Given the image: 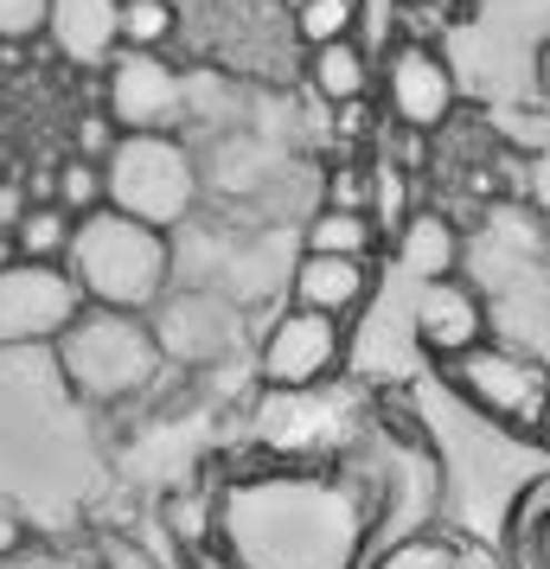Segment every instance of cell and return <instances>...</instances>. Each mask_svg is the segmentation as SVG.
Listing matches in <instances>:
<instances>
[{
  "instance_id": "3957f363",
  "label": "cell",
  "mask_w": 550,
  "mask_h": 569,
  "mask_svg": "<svg viewBox=\"0 0 550 569\" xmlns=\"http://www.w3.org/2000/svg\"><path fill=\"white\" fill-rule=\"evenodd\" d=\"M97 167H103V206L154 231H180L206 192V167L173 129H122Z\"/></svg>"
},
{
  "instance_id": "52a82bcc",
  "label": "cell",
  "mask_w": 550,
  "mask_h": 569,
  "mask_svg": "<svg viewBox=\"0 0 550 569\" xmlns=\"http://www.w3.org/2000/svg\"><path fill=\"white\" fill-rule=\"evenodd\" d=\"M83 308V288L64 262L13 257L0 269V346H52Z\"/></svg>"
},
{
  "instance_id": "d6986e66",
  "label": "cell",
  "mask_w": 550,
  "mask_h": 569,
  "mask_svg": "<svg viewBox=\"0 0 550 569\" xmlns=\"http://www.w3.org/2000/svg\"><path fill=\"white\" fill-rule=\"evenodd\" d=\"M180 32L173 0H122L116 7V52H167Z\"/></svg>"
},
{
  "instance_id": "484cf974",
  "label": "cell",
  "mask_w": 550,
  "mask_h": 569,
  "mask_svg": "<svg viewBox=\"0 0 550 569\" xmlns=\"http://www.w3.org/2000/svg\"><path fill=\"white\" fill-rule=\"evenodd\" d=\"M116 134H122V129L109 122L103 109H90V116H78V154H83V160H103Z\"/></svg>"
},
{
  "instance_id": "6da1fadb",
  "label": "cell",
  "mask_w": 550,
  "mask_h": 569,
  "mask_svg": "<svg viewBox=\"0 0 550 569\" xmlns=\"http://www.w3.org/2000/svg\"><path fill=\"white\" fill-rule=\"evenodd\" d=\"M366 499L320 473L243 480L211 506V557L231 569H359Z\"/></svg>"
},
{
  "instance_id": "f546056e",
  "label": "cell",
  "mask_w": 550,
  "mask_h": 569,
  "mask_svg": "<svg viewBox=\"0 0 550 569\" xmlns=\"http://www.w3.org/2000/svg\"><path fill=\"white\" fill-rule=\"evenodd\" d=\"M531 436H538V441L550 448V390H544V410H538V429H531Z\"/></svg>"
},
{
  "instance_id": "44dd1931",
  "label": "cell",
  "mask_w": 550,
  "mask_h": 569,
  "mask_svg": "<svg viewBox=\"0 0 550 569\" xmlns=\"http://www.w3.org/2000/svg\"><path fill=\"white\" fill-rule=\"evenodd\" d=\"M52 199H58L64 211H71V218L97 211V206H103V167H97V160H83V154H71L64 167H58Z\"/></svg>"
},
{
  "instance_id": "f1b7e54d",
  "label": "cell",
  "mask_w": 550,
  "mask_h": 569,
  "mask_svg": "<svg viewBox=\"0 0 550 569\" xmlns=\"http://www.w3.org/2000/svg\"><path fill=\"white\" fill-rule=\"evenodd\" d=\"M20 543H27V525H20V512H7V506H0V557H13Z\"/></svg>"
},
{
  "instance_id": "cb8c5ba5",
  "label": "cell",
  "mask_w": 550,
  "mask_h": 569,
  "mask_svg": "<svg viewBox=\"0 0 550 569\" xmlns=\"http://www.w3.org/2000/svg\"><path fill=\"white\" fill-rule=\"evenodd\" d=\"M46 39V0H0V46Z\"/></svg>"
},
{
  "instance_id": "7a4b0ae2",
  "label": "cell",
  "mask_w": 550,
  "mask_h": 569,
  "mask_svg": "<svg viewBox=\"0 0 550 569\" xmlns=\"http://www.w3.org/2000/svg\"><path fill=\"white\" fill-rule=\"evenodd\" d=\"M64 269H71V282L83 288L90 308L148 313L173 288V231H154L129 211L97 206L71 224Z\"/></svg>"
},
{
  "instance_id": "7402d4cb",
  "label": "cell",
  "mask_w": 550,
  "mask_h": 569,
  "mask_svg": "<svg viewBox=\"0 0 550 569\" xmlns=\"http://www.w3.org/2000/svg\"><path fill=\"white\" fill-rule=\"evenodd\" d=\"M378 569H468V557L442 538H410L397 543L391 557H378Z\"/></svg>"
},
{
  "instance_id": "30bf717a",
  "label": "cell",
  "mask_w": 550,
  "mask_h": 569,
  "mask_svg": "<svg viewBox=\"0 0 550 569\" xmlns=\"http://www.w3.org/2000/svg\"><path fill=\"white\" fill-rule=\"evenodd\" d=\"M103 71H109L103 116L116 129H180L186 78L160 52H116Z\"/></svg>"
},
{
  "instance_id": "9c48e42d",
  "label": "cell",
  "mask_w": 550,
  "mask_h": 569,
  "mask_svg": "<svg viewBox=\"0 0 550 569\" xmlns=\"http://www.w3.org/2000/svg\"><path fill=\"white\" fill-rule=\"evenodd\" d=\"M148 327H154V346H160V365H211L231 352L237 339V313L224 295L211 288H186V295H160L148 308Z\"/></svg>"
},
{
  "instance_id": "d6a6232c",
  "label": "cell",
  "mask_w": 550,
  "mask_h": 569,
  "mask_svg": "<svg viewBox=\"0 0 550 569\" xmlns=\"http://www.w3.org/2000/svg\"><path fill=\"white\" fill-rule=\"evenodd\" d=\"M294 7H301V0H289V13H294Z\"/></svg>"
},
{
  "instance_id": "277c9868",
  "label": "cell",
  "mask_w": 550,
  "mask_h": 569,
  "mask_svg": "<svg viewBox=\"0 0 550 569\" xmlns=\"http://www.w3.org/2000/svg\"><path fill=\"white\" fill-rule=\"evenodd\" d=\"M58 346V371L64 385L78 390L83 403H129L160 378V346L148 313H122V308H90L83 301L78 320L52 339Z\"/></svg>"
},
{
  "instance_id": "ba28073f",
  "label": "cell",
  "mask_w": 550,
  "mask_h": 569,
  "mask_svg": "<svg viewBox=\"0 0 550 569\" xmlns=\"http://www.w3.org/2000/svg\"><path fill=\"white\" fill-rule=\"evenodd\" d=\"M340 359H346V320L289 308L276 327H269V339H262L257 371H262L269 390L294 397V390H320L333 371H340Z\"/></svg>"
},
{
  "instance_id": "83f0119b",
  "label": "cell",
  "mask_w": 550,
  "mask_h": 569,
  "mask_svg": "<svg viewBox=\"0 0 550 569\" xmlns=\"http://www.w3.org/2000/svg\"><path fill=\"white\" fill-rule=\"evenodd\" d=\"M27 206H32V192H27V186H20V180H0V231H13Z\"/></svg>"
},
{
  "instance_id": "4fadbf2b",
  "label": "cell",
  "mask_w": 550,
  "mask_h": 569,
  "mask_svg": "<svg viewBox=\"0 0 550 569\" xmlns=\"http://www.w3.org/2000/svg\"><path fill=\"white\" fill-rule=\"evenodd\" d=\"M116 7L122 0H46V39L71 64H109L116 58Z\"/></svg>"
},
{
  "instance_id": "2e32d148",
  "label": "cell",
  "mask_w": 550,
  "mask_h": 569,
  "mask_svg": "<svg viewBox=\"0 0 550 569\" xmlns=\"http://www.w3.org/2000/svg\"><path fill=\"white\" fill-rule=\"evenodd\" d=\"M301 250H320V257H378V224L371 211H340L320 206L301 231Z\"/></svg>"
},
{
  "instance_id": "1f68e13d",
  "label": "cell",
  "mask_w": 550,
  "mask_h": 569,
  "mask_svg": "<svg viewBox=\"0 0 550 569\" xmlns=\"http://www.w3.org/2000/svg\"><path fill=\"white\" fill-rule=\"evenodd\" d=\"M211 569H231V563H224V557H211Z\"/></svg>"
},
{
  "instance_id": "ffe728a7",
  "label": "cell",
  "mask_w": 550,
  "mask_h": 569,
  "mask_svg": "<svg viewBox=\"0 0 550 569\" xmlns=\"http://www.w3.org/2000/svg\"><path fill=\"white\" fill-rule=\"evenodd\" d=\"M359 13H366V0H301V7H294V32H301V46L352 39Z\"/></svg>"
},
{
  "instance_id": "8992f818",
  "label": "cell",
  "mask_w": 550,
  "mask_h": 569,
  "mask_svg": "<svg viewBox=\"0 0 550 569\" xmlns=\"http://www.w3.org/2000/svg\"><path fill=\"white\" fill-rule=\"evenodd\" d=\"M397 129L410 134H436L448 129V116L461 109V83L448 71V58L429 39H397L391 52L378 58V83H371Z\"/></svg>"
},
{
  "instance_id": "603a6c76",
  "label": "cell",
  "mask_w": 550,
  "mask_h": 569,
  "mask_svg": "<svg viewBox=\"0 0 550 569\" xmlns=\"http://www.w3.org/2000/svg\"><path fill=\"white\" fill-rule=\"evenodd\" d=\"M167 525L180 531V543L192 550V557H206V538H211V492H206V499H199V492H192V499H173V506H167Z\"/></svg>"
},
{
  "instance_id": "d4e9b609",
  "label": "cell",
  "mask_w": 550,
  "mask_h": 569,
  "mask_svg": "<svg viewBox=\"0 0 550 569\" xmlns=\"http://www.w3.org/2000/svg\"><path fill=\"white\" fill-rule=\"evenodd\" d=\"M327 206H340V211H371V173H359V167H340V173L327 180Z\"/></svg>"
},
{
  "instance_id": "7c38bea8",
  "label": "cell",
  "mask_w": 550,
  "mask_h": 569,
  "mask_svg": "<svg viewBox=\"0 0 550 569\" xmlns=\"http://www.w3.org/2000/svg\"><path fill=\"white\" fill-rule=\"evenodd\" d=\"M371 288H378L371 257H320V250H301V262H294V276H289V308L346 320V313H359L371 301Z\"/></svg>"
},
{
  "instance_id": "4dcf8cb0",
  "label": "cell",
  "mask_w": 550,
  "mask_h": 569,
  "mask_svg": "<svg viewBox=\"0 0 550 569\" xmlns=\"http://www.w3.org/2000/svg\"><path fill=\"white\" fill-rule=\"evenodd\" d=\"M13 257H20V250H13V231H0V269H7Z\"/></svg>"
},
{
  "instance_id": "8fae6325",
  "label": "cell",
  "mask_w": 550,
  "mask_h": 569,
  "mask_svg": "<svg viewBox=\"0 0 550 569\" xmlns=\"http://www.w3.org/2000/svg\"><path fill=\"white\" fill-rule=\"evenodd\" d=\"M410 327H417V346H429L436 359H454L487 339V301L468 282L436 276V282L410 288Z\"/></svg>"
},
{
  "instance_id": "e0dca14e",
  "label": "cell",
  "mask_w": 550,
  "mask_h": 569,
  "mask_svg": "<svg viewBox=\"0 0 550 569\" xmlns=\"http://www.w3.org/2000/svg\"><path fill=\"white\" fill-rule=\"evenodd\" d=\"M506 557H512V569H550V480H538V487L512 506Z\"/></svg>"
},
{
  "instance_id": "9a60e30c",
  "label": "cell",
  "mask_w": 550,
  "mask_h": 569,
  "mask_svg": "<svg viewBox=\"0 0 550 569\" xmlns=\"http://www.w3.org/2000/svg\"><path fill=\"white\" fill-rule=\"evenodd\" d=\"M308 83H314L320 103H366L371 83H378V58L359 46V39H327V46H308Z\"/></svg>"
},
{
  "instance_id": "5bb4252c",
  "label": "cell",
  "mask_w": 550,
  "mask_h": 569,
  "mask_svg": "<svg viewBox=\"0 0 550 569\" xmlns=\"http://www.w3.org/2000/svg\"><path fill=\"white\" fill-rule=\"evenodd\" d=\"M391 237H397V269L410 282H436V276H454L461 269V231H454V218H442V211H410Z\"/></svg>"
},
{
  "instance_id": "4316f807",
  "label": "cell",
  "mask_w": 550,
  "mask_h": 569,
  "mask_svg": "<svg viewBox=\"0 0 550 569\" xmlns=\"http://www.w3.org/2000/svg\"><path fill=\"white\" fill-rule=\"evenodd\" d=\"M103 569H160V563L129 538H103Z\"/></svg>"
},
{
  "instance_id": "ac0fdd59",
  "label": "cell",
  "mask_w": 550,
  "mask_h": 569,
  "mask_svg": "<svg viewBox=\"0 0 550 569\" xmlns=\"http://www.w3.org/2000/svg\"><path fill=\"white\" fill-rule=\"evenodd\" d=\"M71 211L58 206V199H32L27 211H20V224H13V250L32 262H64V250H71Z\"/></svg>"
},
{
  "instance_id": "5b68a950",
  "label": "cell",
  "mask_w": 550,
  "mask_h": 569,
  "mask_svg": "<svg viewBox=\"0 0 550 569\" xmlns=\"http://www.w3.org/2000/svg\"><path fill=\"white\" fill-rule=\"evenodd\" d=\"M442 378L480 416H493L506 429H538V410H544V390H550V365L531 359V352H512V346L480 339L468 352L442 359Z\"/></svg>"
}]
</instances>
